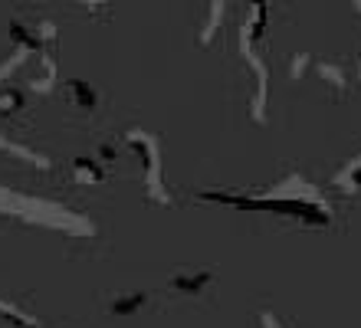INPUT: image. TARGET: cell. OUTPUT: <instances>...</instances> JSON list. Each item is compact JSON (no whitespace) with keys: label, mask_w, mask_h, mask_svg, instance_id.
I'll list each match as a JSON object with an SVG mask.
<instances>
[{"label":"cell","mask_w":361,"mask_h":328,"mask_svg":"<svg viewBox=\"0 0 361 328\" xmlns=\"http://www.w3.org/2000/svg\"><path fill=\"white\" fill-rule=\"evenodd\" d=\"M204 200H220V204L240 207V210H273V214H286V217H305L312 224H329V207L319 204L315 197H233V194H210L204 190Z\"/></svg>","instance_id":"6da1fadb"},{"label":"cell","mask_w":361,"mask_h":328,"mask_svg":"<svg viewBox=\"0 0 361 328\" xmlns=\"http://www.w3.org/2000/svg\"><path fill=\"white\" fill-rule=\"evenodd\" d=\"M125 141H128V145L142 154V161H145V181H148L152 194L158 197V200H168V197L161 194V168H158L161 151H158V141H154L152 135H145V131H128V135H125Z\"/></svg>","instance_id":"7a4b0ae2"},{"label":"cell","mask_w":361,"mask_h":328,"mask_svg":"<svg viewBox=\"0 0 361 328\" xmlns=\"http://www.w3.org/2000/svg\"><path fill=\"white\" fill-rule=\"evenodd\" d=\"M214 282V272L210 269H197V272H178L171 276V289L184 292V296H200Z\"/></svg>","instance_id":"3957f363"},{"label":"cell","mask_w":361,"mask_h":328,"mask_svg":"<svg viewBox=\"0 0 361 328\" xmlns=\"http://www.w3.org/2000/svg\"><path fill=\"white\" fill-rule=\"evenodd\" d=\"M315 73H319V79L322 83H329V89H335V92H345L348 89V75H345L342 66H335V63H319L315 66Z\"/></svg>","instance_id":"277c9868"},{"label":"cell","mask_w":361,"mask_h":328,"mask_svg":"<svg viewBox=\"0 0 361 328\" xmlns=\"http://www.w3.org/2000/svg\"><path fill=\"white\" fill-rule=\"evenodd\" d=\"M66 89H69V95H73V102L79 105V109H86V112H92L95 109V89L89 83H82V79H69L66 83Z\"/></svg>","instance_id":"5b68a950"},{"label":"cell","mask_w":361,"mask_h":328,"mask_svg":"<svg viewBox=\"0 0 361 328\" xmlns=\"http://www.w3.org/2000/svg\"><path fill=\"white\" fill-rule=\"evenodd\" d=\"M73 171H76V181H82V184H102L105 181V171L92 158H76L73 161Z\"/></svg>","instance_id":"8992f818"},{"label":"cell","mask_w":361,"mask_h":328,"mask_svg":"<svg viewBox=\"0 0 361 328\" xmlns=\"http://www.w3.org/2000/svg\"><path fill=\"white\" fill-rule=\"evenodd\" d=\"M335 184H342V188L352 190V194H355V190H361V154H358V158H352L342 171H338Z\"/></svg>","instance_id":"52a82bcc"},{"label":"cell","mask_w":361,"mask_h":328,"mask_svg":"<svg viewBox=\"0 0 361 328\" xmlns=\"http://www.w3.org/2000/svg\"><path fill=\"white\" fill-rule=\"evenodd\" d=\"M145 305V292H128V296H118V299H112V315H135V312Z\"/></svg>","instance_id":"ba28073f"},{"label":"cell","mask_w":361,"mask_h":328,"mask_svg":"<svg viewBox=\"0 0 361 328\" xmlns=\"http://www.w3.org/2000/svg\"><path fill=\"white\" fill-rule=\"evenodd\" d=\"M23 109V92L20 89H13V85H7V89H0V112L4 115H13Z\"/></svg>","instance_id":"9c48e42d"},{"label":"cell","mask_w":361,"mask_h":328,"mask_svg":"<svg viewBox=\"0 0 361 328\" xmlns=\"http://www.w3.org/2000/svg\"><path fill=\"white\" fill-rule=\"evenodd\" d=\"M0 319H7V322H13V325H20V328H37V322H30L23 312H17L10 302H0Z\"/></svg>","instance_id":"30bf717a"},{"label":"cell","mask_w":361,"mask_h":328,"mask_svg":"<svg viewBox=\"0 0 361 328\" xmlns=\"http://www.w3.org/2000/svg\"><path fill=\"white\" fill-rule=\"evenodd\" d=\"M259 322H263V328H283V325H279V319L273 315V312H263V315H259Z\"/></svg>","instance_id":"8fae6325"},{"label":"cell","mask_w":361,"mask_h":328,"mask_svg":"<svg viewBox=\"0 0 361 328\" xmlns=\"http://www.w3.org/2000/svg\"><path fill=\"white\" fill-rule=\"evenodd\" d=\"M305 66H309V56H295V63H293V75H302V73H305Z\"/></svg>","instance_id":"7c38bea8"}]
</instances>
